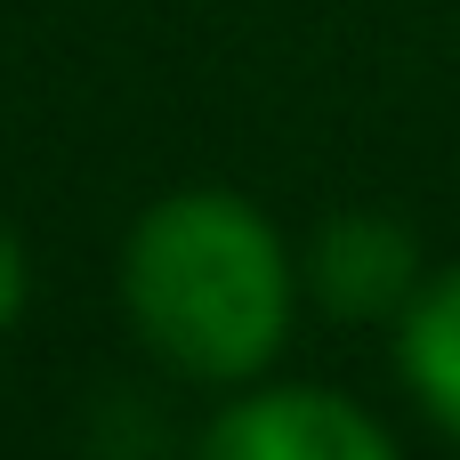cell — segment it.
Returning <instances> with one entry per match:
<instances>
[{
    "mask_svg": "<svg viewBox=\"0 0 460 460\" xmlns=\"http://www.w3.org/2000/svg\"><path fill=\"white\" fill-rule=\"evenodd\" d=\"M121 299L178 372L243 380L283 348L291 267L243 194H170L129 234Z\"/></svg>",
    "mask_w": 460,
    "mask_h": 460,
    "instance_id": "cell-1",
    "label": "cell"
},
{
    "mask_svg": "<svg viewBox=\"0 0 460 460\" xmlns=\"http://www.w3.org/2000/svg\"><path fill=\"white\" fill-rule=\"evenodd\" d=\"M194 460H396V445L348 404V396H323V388H275V396H251L234 404Z\"/></svg>",
    "mask_w": 460,
    "mask_h": 460,
    "instance_id": "cell-2",
    "label": "cell"
},
{
    "mask_svg": "<svg viewBox=\"0 0 460 460\" xmlns=\"http://www.w3.org/2000/svg\"><path fill=\"white\" fill-rule=\"evenodd\" d=\"M315 275H323V299H332V307L372 315V307H388V299L412 283V234H404L396 218L356 210V218H340V226L323 234Z\"/></svg>",
    "mask_w": 460,
    "mask_h": 460,
    "instance_id": "cell-3",
    "label": "cell"
},
{
    "mask_svg": "<svg viewBox=\"0 0 460 460\" xmlns=\"http://www.w3.org/2000/svg\"><path fill=\"white\" fill-rule=\"evenodd\" d=\"M404 372H412L420 404L460 437V267L420 291V307L404 323Z\"/></svg>",
    "mask_w": 460,
    "mask_h": 460,
    "instance_id": "cell-4",
    "label": "cell"
},
{
    "mask_svg": "<svg viewBox=\"0 0 460 460\" xmlns=\"http://www.w3.org/2000/svg\"><path fill=\"white\" fill-rule=\"evenodd\" d=\"M16 307H24V251H16V234L0 226V332H8Z\"/></svg>",
    "mask_w": 460,
    "mask_h": 460,
    "instance_id": "cell-5",
    "label": "cell"
}]
</instances>
